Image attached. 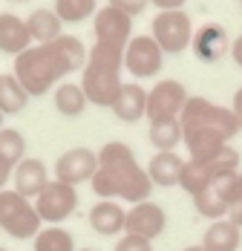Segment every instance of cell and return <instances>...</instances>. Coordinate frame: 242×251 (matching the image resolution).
I'll list each match as a JSON object with an SVG mask.
<instances>
[{"label":"cell","mask_w":242,"mask_h":251,"mask_svg":"<svg viewBox=\"0 0 242 251\" xmlns=\"http://www.w3.org/2000/svg\"><path fill=\"white\" fill-rule=\"evenodd\" d=\"M242 246V228H237L231 220H214L205 231L202 249L205 251H240Z\"/></svg>","instance_id":"cell-20"},{"label":"cell","mask_w":242,"mask_h":251,"mask_svg":"<svg viewBox=\"0 0 242 251\" xmlns=\"http://www.w3.org/2000/svg\"><path fill=\"white\" fill-rule=\"evenodd\" d=\"M150 3H153L159 12H168V9H182L188 0H150Z\"/></svg>","instance_id":"cell-31"},{"label":"cell","mask_w":242,"mask_h":251,"mask_svg":"<svg viewBox=\"0 0 242 251\" xmlns=\"http://www.w3.org/2000/svg\"><path fill=\"white\" fill-rule=\"evenodd\" d=\"M185 162H188V159H182L176 151L153 153V159H150V165H147V176H150V182L159 185V188H173V185H179V179H182Z\"/></svg>","instance_id":"cell-19"},{"label":"cell","mask_w":242,"mask_h":251,"mask_svg":"<svg viewBox=\"0 0 242 251\" xmlns=\"http://www.w3.org/2000/svg\"><path fill=\"white\" fill-rule=\"evenodd\" d=\"M0 228L15 240H35L44 223L35 211V202L21 197L15 188H6L0 191Z\"/></svg>","instance_id":"cell-5"},{"label":"cell","mask_w":242,"mask_h":251,"mask_svg":"<svg viewBox=\"0 0 242 251\" xmlns=\"http://www.w3.org/2000/svg\"><path fill=\"white\" fill-rule=\"evenodd\" d=\"M182 145L188 148L191 162H208L231 145V139L240 133V122L234 110L219 107L211 99L191 96L182 116Z\"/></svg>","instance_id":"cell-2"},{"label":"cell","mask_w":242,"mask_h":251,"mask_svg":"<svg viewBox=\"0 0 242 251\" xmlns=\"http://www.w3.org/2000/svg\"><path fill=\"white\" fill-rule=\"evenodd\" d=\"M124 220H127V211L116 200H98L90 208V228L96 234H101V237L124 234Z\"/></svg>","instance_id":"cell-18"},{"label":"cell","mask_w":242,"mask_h":251,"mask_svg":"<svg viewBox=\"0 0 242 251\" xmlns=\"http://www.w3.org/2000/svg\"><path fill=\"white\" fill-rule=\"evenodd\" d=\"M29 99H32V96L24 90V84L15 78V73H3V75H0V113H3V116H18V113H24Z\"/></svg>","instance_id":"cell-23"},{"label":"cell","mask_w":242,"mask_h":251,"mask_svg":"<svg viewBox=\"0 0 242 251\" xmlns=\"http://www.w3.org/2000/svg\"><path fill=\"white\" fill-rule=\"evenodd\" d=\"M237 197L242 200V171H240V179H237Z\"/></svg>","instance_id":"cell-34"},{"label":"cell","mask_w":242,"mask_h":251,"mask_svg":"<svg viewBox=\"0 0 242 251\" xmlns=\"http://www.w3.org/2000/svg\"><path fill=\"white\" fill-rule=\"evenodd\" d=\"M32 251H78V249H75V237L67 228L47 226L32 240Z\"/></svg>","instance_id":"cell-24"},{"label":"cell","mask_w":242,"mask_h":251,"mask_svg":"<svg viewBox=\"0 0 242 251\" xmlns=\"http://www.w3.org/2000/svg\"><path fill=\"white\" fill-rule=\"evenodd\" d=\"M0 251H6V249H3V246H0Z\"/></svg>","instance_id":"cell-39"},{"label":"cell","mask_w":242,"mask_h":251,"mask_svg":"<svg viewBox=\"0 0 242 251\" xmlns=\"http://www.w3.org/2000/svg\"><path fill=\"white\" fill-rule=\"evenodd\" d=\"M29 47H32V35H29L26 18H18L12 12H0V52L18 58Z\"/></svg>","instance_id":"cell-17"},{"label":"cell","mask_w":242,"mask_h":251,"mask_svg":"<svg viewBox=\"0 0 242 251\" xmlns=\"http://www.w3.org/2000/svg\"><path fill=\"white\" fill-rule=\"evenodd\" d=\"M110 110L116 113L119 122L136 125L139 119H145V113H147V90L142 84H136V81H124Z\"/></svg>","instance_id":"cell-15"},{"label":"cell","mask_w":242,"mask_h":251,"mask_svg":"<svg viewBox=\"0 0 242 251\" xmlns=\"http://www.w3.org/2000/svg\"><path fill=\"white\" fill-rule=\"evenodd\" d=\"M0 130H3V113H0Z\"/></svg>","instance_id":"cell-36"},{"label":"cell","mask_w":242,"mask_h":251,"mask_svg":"<svg viewBox=\"0 0 242 251\" xmlns=\"http://www.w3.org/2000/svg\"><path fill=\"white\" fill-rule=\"evenodd\" d=\"M12 176H15V191H18L21 197H26V200H32V202L38 200V194L52 182L47 165H44L41 159H29V156L15 168Z\"/></svg>","instance_id":"cell-16"},{"label":"cell","mask_w":242,"mask_h":251,"mask_svg":"<svg viewBox=\"0 0 242 251\" xmlns=\"http://www.w3.org/2000/svg\"><path fill=\"white\" fill-rule=\"evenodd\" d=\"M188 90L185 84H179L176 78H162L153 84V90H147V113L145 119L150 125L159 122H176L188 104Z\"/></svg>","instance_id":"cell-8"},{"label":"cell","mask_w":242,"mask_h":251,"mask_svg":"<svg viewBox=\"0 0 242 251\" xmlns=\"http://www.w3.org/2000/svg\"><path fill=\"white\" fill-rule=\"evenodd\" d=\"M26 26H29L32 44H52L55 38L64 35V24L55 15V9H35V12H29Z\"/></svg>","instance_id":"cell-21"},{"label":"cell","mask_w":242,"mask_h":251,"mask_svg":"<svg viewBox=\"0 0 242 251\" xmlns=\"http://www.w3.org/2000/svg\"><path fill=\"white\" fill-rule=\"evenodd\" d=\"M240 6H242V0H240Z\"/></svg>","instance_id":"cell-40"},{"label":"cell","mask_w":242,"mask_h":251,"mask_svg":"<svg viewBox=\"0 0 242 251\" xmlns=\"http://www.w3.org/2000/svg\"><path fill=\"white\" fill-rule=\"evenodd\" d=\"M113 251H153V240H145L139 234H121Z\"/></svg>","instance_id":"cell-28"},{"label":"cell","mask_w":242,"mask_h":251,"mask_svg":"<svg viewBox=\"0 0 242 251\" xmlns=\"http://www.w3.org/2000/svg\"><path fill=\"white\" fill-rule=\"evenodd\" d=\"M107 6H113V9H119L124 15L136 18V15H142L147 6H150V0H107Z\"/></svg>","instance_id":"cell-29"},{"label":"cell","mask_w":242,"mask_h":251,"mask_svg":"<svg viewBox=\"0 0 242 251\" xmlns=\"http://www.w3.org/2000/svg\"><path fill=\"white\" fill-rule=\"evenodd\" d=\"M78 251H96V249H78Z\"/></svg>","instance_id":"cell-37"},{"label":"cell","mask_w":242,"mask_h":251,"mask_svg":"<svg viewBox=\"0 0 242 251\" xmlns=\"http://www.w3.org/2000/svg\"><path fill=\"white\" fill-rule=\"evenodd\" d=\"M52 9L61 18V24H84V21L96 18L98 0H55Z\"/></svg>","instance_id":"cell-25"},{"label":"cell","mask_w":242,"mask_h":251,"mask_svg":"<svg viewBox=\"0 0 242 251\" xmlns=\"http://www.w3.org/2000/svg\"><path fill=\"white\" fill-rule=\"evenodd\" d=\"M52 101H55V110L67 119H78L84 116V110L90 107V101L84 96L81 84H73V81H61L55 90H52Z\"/></svg>","instance_id":"cell-22"},{"label":"cell","mask_w":242,"mask_h":251,"mask_svg":"<svg viewBox=\"0 0 242 251\" xmlns=\"http://www.w3.org/2000/svg\"><path fill=\"white\" fill-rule=\"evenodd\" d=\"M191 50L199 61L205 64H217L225 55H231V38L225 32V26L219 24H202L194 32V41H191Z\"/></svg>","instance_id":"cell-14"},{"label":"cell","mask_w":242,"mask_h":251,"mask_svg":"<svg viewBox=\"0 0 242 251\" xmlns=\"http://www.w3.org/2000/svg\"><path fill=\"white\" fill-rule=\"evenodd\" d=\"M15 3H26V0H15Z\"/></svg>","instance_id":"cell-38"},{"label":"cell","mask_w":242,"mask_h":251,"mask_svg":"<svg viewBox=\"0 0 242 251\" xmlns=\"http://www.w3.org/2000/svg\"><path fill=\"white\" fill-rule=\"evenodd\" d=\"M87 52L90 50H84L81 38L75 35H61L52 44H32L15 58V78L32 99H41L52 93L67 75L84 70Z\"/></svg>","instance_id":"cell-1"},{"label":"cell","mask_w":242,"mask_h":251,"mask_svg":"<svg viewBox=\"0 0 242 251\" xmlns=\"http://www.w3.org/2000/svg\"><path fill=\"white\" fill-rule=\"evenodd\" d=\"M121 70H124V50L110 44H93L87 52V64L81 70V90L90 104L113 107L121 90Z\"/></svg>","instance_id":"cell-4"},{"label":"cell","mask_w":242,"mask_h":251,"mask_svg":"<svg viewBox=\"0 0 242 251\" xmlns=\"http://www.w3.org/2000/svg\"><path fill=\"white\" fill-rule=\"evenodd\" d=\"M182 251H205L202 246H188V249H182Z\"/></svg>","instance_id":"cell-35"},{"label":"cell","mask_w":242,"mask_h":251,"mask_svg":"<svg viewBox=\"0 0 242 251\" xmlns=\"http://www.w3.org/2000/svg\"><path fill=\"white\" fill-rule=\"evenodd\" d=\"M165 67V52L153 35H133L124 47V70L136 78H153Z\"/></svg>","instance_id":"cell-10"},{"label":"cell","mask_w":242,"mask_h":251,"mask_svg":"<svg viewBox=\"0 0 242 251\" xmlns=\"http://www.w3.org/2000/svg\"><path fill=\"white\" fill-rule=\"evenodd\" d=\"M150 145L156 153H165V151H176L182 145V125L179 119L176 122H159V125H150V133H147Z\"/></svg>","instance_id":"cell-26"},{"label":"cell","mask_w":242,"mask_h":251,"mask_svg":"<svg viewBox=\"0 0 242 251\" xmlns=\"http://www.w3.org/2000/svg\"><path fill=\"white\" fill-rule=\"evenodd\" d=\"M194 21L185 9H168V12H159L153 18V26H150V35L153 41L162 47L165 55H179L191 47L194 41Z\"/></svg>","instance_id":"cell-6"},{"label":"cell","mask_w":242,"mask_h":251,"mask_svg":"<svg viewBox=\"0 0 242 251\" xmlns=\"http://www.w3.org/2000/svg\"><path fill=\"white\" fill-rule=\"evenodd\" d=\"M165 228H168V214L162 205H156L153 200L130 205L127 220H124V234H139L145 240H156L165 234Z\"/></svg>","instance_id":"cell-13"},{"label":"cell","mask_w":242,"mask_h":251,"mask_svg":"<svg viewBox=\"0 0 242 251\" xmlns=\"http://www.w3.org/2000/svg\"><path fill=\"white\" fill-rule=\"evenodd\" d=\"M231 58H234L237 67H242V35L237 38V41H231Z\"/></svg>","instance_id":"cell-33"},{"label":"cell","mask_w":242,"mask_h":251,"mask_svg":"<svg viewBox=\"0 0 242 251\" xmlns=\"http://www.w3.org/2000/svg\"><path fill=\"white\" fill-rule=\"evenodd\" d=\"M90 185L98 200H116L130 202V205L150 200L153 194L147 168L139 165L133 148L124 142H107L98 151V171Z\"/></svg>","instance_id":"cell-3"},{"label":"cell","mask_w":242,"mask_h":251,"mask_svg":"<svg viewBox=\"0 0 242 251\" xmlns=\"http://www.w3.org/2000/svg\"><path fill=\"white\" fill-rule=\"evenodd\" d=\"M237 179H240V171H228V174H219L214 179H208L205 188L191 197L196 214L211 220V223L214 220H225L231 202L237 197Z\"/></svg>","instance_id":"cell-7"},{"label":"cell","mask_w":242,"mask_h":251,"mask_svg":"<svg viewBox=\"0 0 242 251\" xmlns=\"http://www.w3.org/2000/svg\"><path fill=\"white\" fill-rule=\"evenodd\" d=\"M78 208V191L75 185H67V182H49L47 188L38 194L35 200V211L41 217L44 226H61L64 220H70Z\"/></svg>","instance_id":"cell-9"},{"label":"cell","mask_w":242,"mask_h":251,"mask_svg":"<svg viewBox=\"0 0 242 251\" xmlns=\"http://www.w3.org/2000/svg\"><path fill=\"white\" fill-rule=\"evenodd\" d=\"M98 171V153L90 148H70L55 159V179L67 182V185H81V182H93Z\"/></svg>","instance_id":"cell-11"},{"label":"cell","mask_w":242,"mask_h":251,"mask_svg":"<svg viewBox=\"0 0 242 251\" xmlns=\"http://www.w3.org/2000/svg\"><path fill=\"white\" fill-rule=\"evenodd\" d=\"M12 174H15V165L0 153V191H6V182L12 179Z\"/></svg>","instance_id":"cell-30"},{"label":"cell","mask_w":242,"mask_h":251,"mask_svg":"<svg viewBox=\"0 0 242 251\" xmlns=\"http://www.w3.org/2000/svg\"><path fill=\"white\" fill-rule=\"evenodd\" d=\"M0 153L18 168L21 162L26 159V139L21 130H15V127H3L0 130Z\"/></svg>","instance_id":"cell-27"},{"label":"cell","mask_w":242,"mask_h":251,"mask_svg":"<svg viewBox=\"0 0 242 251\" xmlns=\"http://www.w3.org/2000/svg\"><path fill=\"white\" fill-rule=\"evenodd\" d=\"M231 110H234V116H237V122H240V130H242V87L234 93V101H231Z\"/></svg>","instance_id":"cell-32"},{"label":"cell","mask_w":242,"mask_h":251,"mask_svg":"<svg viewBox=\"0 0 242 251\" xmlns=\"http://www.w3.org/2000/svg\"><path fill=\"white\" fill-rule=\"evenodd\" d=\"M93 35H96V44H110L124 50L133 38V18L113 6H104L93 18Z\"/></svg>","instance_id":"cell-12"}]
</instances>
